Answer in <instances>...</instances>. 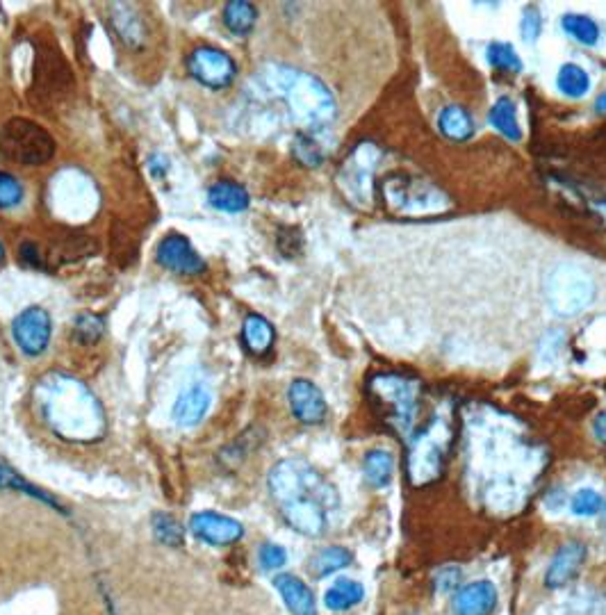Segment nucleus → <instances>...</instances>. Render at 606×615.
I'll return each instance as SVG.
<instances>
[{
    "mask_svg": "<svg viewBox=\"0 0 606 615\" xmlns=\"http://www.w3.org/2000/svg\"><path fill=\"white\" fill-rule=\"evenodd\" d=\"M269 495L290 527L308 538L324 536L329 513L340 506L333 483L303 458L278 461L267 477Z\"/></svg>",
    "mask_w": 606,
    "mask_h": 615,
    "instance_id": "f257e3e1",
    "label": "nucleus"
},
{
    "mask_svg": "<svg viewBox=\"0 0 606 615\" xmlns=\"http://www.w3.org/2000/svg\"><path fill=\"white\" fill-rule=\"evenodd\" d=\"M256 85L262 96L278 98L285 103L290 119L303 133L315 135L319 130L329 128L338 114V103H335L331 89L313 73L285 67V64H269V67L260 69Z\"/></svg>",
    "mask_w": 606,
    "mask_h": 615,
    "instance_id": "f03ea898",
    "label": "nucleus"
},
{
    "mask_svg": "<svg viewBox=\"0 0 606 615\" xmlns=\"http://www.w3.org/2000/svg\"><path fill=\"white\" fill-rule=\"evenodd\" d=\"M37 406L55 433L69 440H98L105 417L92 392L67 374H48L35 392Z\"/></svg>",
    "mask_w": 606,
    "mask_h": 615,
    "instance_id": "7ed1b4c3",
    "label": "nucleus"
},
{
    "mask_svg": "<svg viewBox=\"0 0 606 615\" xmlns=\"http://www.w3.org/2000/svg\"><path fill=\"white\" fill-rule=\"evenodd\" d=\"M370 397L386 422L401 440L411 442L417 433L422 385L401 374H376L370 379Z\"/></svg>",
    "mask_w": 606,
    "mask_h": 615,
    "instance_id": "20e7f679",
    "label": "nucleus"
},
{
    "mask_svg": "<svg viewBox=\"0 0 606 615\" xmlns=\"http://www.w3.org/2000/svg\"><path fill=\"white\" fill-rule=\"evenodd\" d=\"M449 442H452L449 417L436 415L424 429H417L413 440L408 442L411 451H408L406 461L408 481H411L413 488L429 486V483L440 479L442 470H445Z\"/></svg>",
    "mask_w": 606,
    "mask_h": 615,
    "instance_id": "39448f33",
    "label": "nucleus"
},
{
    "mask_svg": "<svg viewBox=\"0 0 606 615\" xmlns=\"http://www.w3.org/2000/svg\"><path fill=\"white\" fill-rule=\"evenodd\" d=\"M543 290L552 313L565 319L581 315L595 299L593 278L570 262H561L547 272Z\"/></svg>",
    "mask_w": 606,
    "mask_h": 615,
    "instance_id": "423d86ee",
    "label": "nucleus"
},
{
    "mask_svg": "<svg viewBox=\"0 0 606 615\" xmlns=\"http://www.w3.org/2000/svg\"><path fill=\"white\" fill-rule=\"evenodd\" d=\"M0 153L23 167H42L55 155V139L39 123L16 117L0 130Z\"/></svg>",
    "mask_w": 606,
    "mask_h": 615,
    "instance_id": "0eeeda50",
    "label": "nucleus"
},
{
    "mask_svg": "<svg viewBox=\"0 0 606 615\" xmlns=\"http://www.w3.org/2000/svg\"><path fill=\"white\" fill-rule=\"evenodd\" d=\"M383 192L397 215H433L447 208V196L420 178L392 176L383 183Z\"/></svg>",
    "mask_w": 606,
    "mask_h": 615,
    "instance_id": "6e6552de",
    "label": "nucleus"
},
{
    "mask_svg": "<svg viewBox=\"0 0 606 615\" xmlns=\"http://www.w3.org/2000/svg\"><path fill=\"white\" fill-rule=\"evenodd\" d=\"M379 155L381 153L374 144L363 142L342 164L338 185L349 203L360 205V208L372 203V178L376 164H379Z\"/></svg>",
    "mask_w": 606,
    "mask_h": 615,
    "instance_id": "1a4fd4ad",
    "label": "nucleus"
},
{
    "mask_svg": "<svg viewBox=\"0 0 606 615\" xmlns=\"http://www.w3.org/2000/svg\"><path fill=\"white\" fill-rule=\"evenodd\" d=\"M187 71L192 73L194 80L210 89H224L231 85L237 76V64L228 53L219 48L201 46L187 57Z\"/></svg>",
    "mask_w": 606,
    "mask_h": 615,
    "instance_id": "9d476101",
    "label": "nucleus"
},
{
    "mask_svg": "<svg viewBox=\"0 0 606 615\" xmlns=\"http://www.w3.org/2000/svg\"><path fill=\"white\" fill-rule=\"evenodd\" d=\"M51 331H53L51 315L39 306L23 310V313L14 319L12 326V335L16 344H19V349L28 356L44 354L48 342H51Z\"/></svg>",
    "mask_w": 606,
    "mask_h": 615,
    "instance_id": "9b49d317",
    "label": "nucleus"
},
{
    "mask_svg": "<svg viewBox=\"0 0 606 615\" xmlns=\"http://www.w3.org/2000/svg\"><path fill=\"white\" fill-rule=\"evenodd\" d=\"M158 262L162 267L171 269L176 274H201L206 269V262L194 251V246L190 244L185 235L171 233L158 246Z\"/></svg>",
    "mask_w": 606,
    "mask_h": 615,
    "instance_id": "f8f14e48",
    "label": "nucleus"
},
{
    "mask_svg": "<svg viewBox=\"0 0 606 615\" xmlns=\"http://www.w3.org/2000/svg\"><path fill=\"white\" fill-rule=\"evenodd\" d=\"M288 399L292 415L297 417L301 424H310V426L322 424L326 420V415H329V406H326L322 390L308 379L292 381L288 390Z\"/></svg>",
    "mask_w": 606,
    "mask_h": 615,
    "instance_id": "ddd939ff",
    "label": "nucleus"
},
{
    "mask_svg": "<svg viewBox=\"0 0 606 615\" xmlns=\"http://www.w3.org/2000/svg\"><path fill=\"white\" fill-rule=\"evenodd\" d=\"M586 556H588V549L584 543H579V540L563 543L559 549H556L550 568H547L545 572V586L552 590L568 586L570 581L581 572V568H584Z\"/></svg>",
    "mask_w": 606,
    "mask_h": 615,
    "instance_id": "4468645a",
    "label": "nucleus"
},
{
    "mask_svg": "<svg viewBox=\"0 0 606 615\" xmlns=\"http://www.w3.org/2000/svg\"><path fill=\"white\" fill-rule=\"evenodd\" d=\"M190 529L196 538L206 540L210 545H233L244 536L240 522L219 513L192 515Z\"/></svg>",
    "mask_w": 606,
    "mask_h": 615,
    "instance_id": "2eb2a0df",
    "label": "nucleus"
},
{
    "mask_svg": "<svg viewBox=\"0 0 606 615\" xmlns=\"http://www.w3.org/2000/svg\"><path fill=\"white\" fill-rule=\"evenodd\" d=\"M497 609V588L493 581H474L454 597L456 615H490Z\"/></svg>",
    "mask_w": 606,
    "mask_h": 615,
    "instance_id": "dca6fc26",
    "label": "nucleus"
},
{
    "mask_svg": "<svg viewBox=\"0 0 606 615\" xmlns=\"http://www.w3.org/2000/svg\"><path fill=\"white\" fill-rule=\"evenodd\" d=\"M274 586L281 593L285 606H288L292 615H317V602L313 590L306 586L294 574H278L274 579Z\"/></svg>",
    "mask_w": 606,
    "mask_h": 615,
    "instance_id": "f3484780",
    "label": "nucleus"
},
{
    "mask_svg": "<svg viewBox=\"0 0 606 615\" xmlns=\"http://www.w3.org/2000/svg\"><path fill=\"white\" fill-rule=\"evenodd\" d=\"M35 87L37 94H44L48 98H53V94L60 92H69V82H71V73L64 67L62 57L60 55H51L48 60H42L39 57L37 71H35Z\"/></svg>",
    "mask_w": 606,
    "mask_h": 615,
    "instance_id": "a211bd4d",
    "label": "nucleus"
},
{
    "mask_svg": "<svg viewBox=\"0 0 606 615\" xmlns=\"http://www.w3.org/2000/svg\"><path fill=\"white\" fill-rule=\"evenodd\" d=\"M210 404H212V395L203 388V385H194V388L185 390L174 404L176 424L180 426L199 424L210 410Z\"/></svg>",
    "mask_w": 606,
    "mask_h": 615,
    "instance_id": "6ab92c4d",
    "label": "nucleus"
},
{
    "mask_svg": "<svg viewBox=\"0 0 606 615\" xmlns=\"http://www.w3.org/2000/svg\"><path fill=\"white\" fill-rule=\"evenodd\" d=\"M110 23H112L114 32H117V37L124 41L126 46L139 48L144 44V37H146L144 23L130 5L112 3L110 5Z\"/></svg>",
    "mask_w": 606,
    "mask_h": 615,
    "instance_id": "aec40b11",
    "label": "nucleus"
},
{
    "mask_svg": "<svg viewBox=\"0 0 606 615\" xmlns=\"http://www.w3.org/2000/svg\"><path fill=\"white\" fill-rule=\"evenodd\" d=\"M363 477L367 481V486H372L374 490L388 488L392 483V477H395V456L386 449L367 451L363 461Z\"/></svg>",
    "mask_w": 606,
    "mask_h": 615,
    "instance_id": "412c9836",
    "label": "nucleus"
},
{
    "mask_svg": "<svg viewBox=\"0 0 606 615\" xmlns=\"http://www.w3.org/2000/svg\"><path fill=\"white\" fill-rule=\"evenodd\" d=\"M438 130L452 142H465L474 135V119L461 105H447L438 114Z\"/></svg>",
    "mask_w": 606,
    "mask_h": 615,
    "instance_id": "4be33fe9",
    "label": "nucleus"
},
{
    "mask_svg": "<svg viewBox=\"0 0 606 615\" xmlns=\"http://www.w3.org/2000/svg\"><path fill=\"white\" fill-rule=\"evenodd\" d=\"M274 326L269 324V319H265L262 315H247L242 324V340L244 347H247L251 354L262 356L267 354L269 349H272L274 344Z\"/></svg>",
    "mask_w": 606,
    "mask_h": 615,
    "instance_id": "5701e85b",
    "label": "nucleus"
},
{
    "mask_svg": "<svg viewBox=\"0 0 606 615\" xmlns=\"http://www.w3.org/2000/svg\"><path fill=\"white\" fill-rule=\"evenodd\" d=\"M208 201L212 208L221 212H244L249 208V192L242 185L233 183V180H221V183L212 185L208 192Z\"/></svg>",
    "mask_w": 606,
    "mask_h": 615,
    "instance_id": "b1692460",
    "label": "nucleus"
},
{
    "mask_svg": "<svg viewBox=\"0 0 606 615\" xmlns=\"http://www.w3.org/2000/svg\"><path fill=\"white\" fill-rule=\"evenodd\" d=\"M488 121L497 133H502L506 139H511V142H520L522 139V130L518 123V112H515L513 98L509 96L497 98V101L493 103V108H490L488 112Z\"/></svg>",
    "mask_w": 606,
    "mask_h": 615,
    "instance_id": "393cba45",
    "label": "nucleus"
},
{
    "mask_svg": "<svg viewBox=\"0 0 606 615\" xmlns=\"http://www.w3.org/2000/svg\"><path fill=\"white\" fill-rule=\"evenodd\" d=\"M258 21V10L253 3L247 0H231L224 7V26L228 32H233L237 37H247L251 35V30L256 28Z\"/></svg>",
    "mask_w": 606,
    "mask_h": 615,
    "instance_id": "a878e982",
    "label": "nucleus"
},
{
    "mask_svg": "<svg viewBox=\"0 0 606 615\" xmlns=\"http://www.w3.org/2000/svg\"><path fill=\"white\" fill-rule=\"evenodd\" d=\"M365 588L356 579H338L335 584L326 590L324 602L331 611H349L356 604L363 602Z\"/></svg>",
    "mask_w": 606,
    "mask_h": 615,
    "instance_id": "bb28decb",
    "label": "nucleus"
},
{
    "mask_svg": "<svg viewBox=\"0 0 606 615\" xmlns=\"http://www.w3.org/2000/svg\"><path fill=\"white\" fill-rule=\"evenodd\" d=\"M351 559H354V556H351L347 547H338V545L326 547V549H322V552H317L313 559H310L308 570H310V574H313V577L322 579V577H329V574H333V572L345 570L347 565L351 563Z\"/></svg>",
    "mask_w": 606,
    "mask_h": 615,
    "instance_id": "cd10ccee",
    "label": "nucleus"
},
{
    "mask_svg": "<svg viewBox=\"0 0 606 615\" xmlns=\"http://www.w3.org/2000/svg\"><path fill=\"white\" fill-rule=\"evenodd\" d=\"M556 87H559L563 96L584 98L591 92V76L579 64H563L559 73H556Z\"/></svg>",
    "mask_w": 606,
    "mask_h": 615,
    "instance_id": "c85d7f7f",
    "label": "nucleus"
},
{
    "mask_svg": "<svg viewBox=\"0 0 606 615\" xmlns=\"http://www.w3.org/2000/svg\"><path fill=\"white\" fill-rule=\"evenodd\" d=\"M561 26L565 30V35H570L572 39L584 46H595L602 35L597 21L586 14H565L561 19Z\"/></svg>",
    "mask_w": 606,
    "mask_h": 615,
    "instance_id": "c756f323",
    "label": "nucleus"
},
{
    "mask_svg": "<svg viewBox=\"0 0 606 615\" xmlns=\"http://www.w3.org/2000/svg\"><path fill=\"white\" fill-rule=\"evenodd\" d=\"M488 62L499 71H509V73L522 71L520 55L515 53V48L511 44H506V41H493V44L488 46Z\"/></svg>",
    "mask_w": 606,
    "mask_h": 615,
    "instance_id": "7c9ffc66",
    "label": "nucleus"
},
{
    "mask_svg": "<svg viewBox=\"0 0 606 615\" xmlns=\"http://www.w3.org/2000/svg\"><path fill=\"white\" fill-rule=\"evenodd\" d=\"M602 506H604V499H602L600 492L593 490V488L577 490L575 495H572V502H570L572 513L579 515V518H593V515L602 511Z\"/></svg>",
    "mask_w": 606,
    "mask_h": 615,
    "instance_id": "2f4dec72",
    "label": "nucleus"
},
{
    "mask_svg": "<svg viewBox=\"0 0 606 615\" xmlns=\"http://www.w3.org/2000/svg\"><path fill=\"white\" fill-rule=\"evenodd\" d=\"M294 155H297L299 162L308 164V167H319L324 160V151L313 133H301L294 142Z\"/></svg>",
    "mask_w": 606,
    "mask_h": 615,
    "instance_id": "473e14b6",
    "label": "nucleus"
},
{
    "mask_svg": "<svg viewBox=\"0 0 606 615\" xmlns=\"http://www.w3.org/2000/svg\"><path fill=\"white\" fill-rule=\"evenodd\" d=\"M153 531H155V536H158V540H162V543H167L171 547L183 543V529H180V524L171 518V515H165V513L155 515Z\"/></svg>",
    "mask_w": 606,
    "mask_h": 615,
    "instance_id": "72a5a7b5",
    "label": "nucleus"
},
{
    "mask_svg": "<svg viewBox=\"0 0 606 615\" xmlns=\"http://www.w3.org/2000/svg\"><path fill=\"white\" fill-rule=\"evenodd\" d=\"M105 322L96 315H83L76 322V338L83 344H94L103 338Z\"/></svg>",
    "mask_w": 606,
    "mask_h": 615,
    "instance_id": "f704fd0d",
    "label": "nucleus"
},
{
    "mask_svg": "<svg viewBox=\"0 0 606 615\" xmlns=\"http://www.w3.org/2000/svg\"><path fill=\"white\" fill-rule=\"evenodd\" d=\"M23 199V185L7 171H0V208H14Z\"/></svg>",
    "mask_w": 606,
    "mask_h": 615,
    "instance_id": "c9c22d12",
    "label": "nucleus"
},
{
    "mask_svg": "<svg viewBox=\"0 0 606 615\" xmlns=\"http://www.w3.org/2000/svg\"><path fill=\"white\" fill-rule=\"evenodd\" d=\"M540 32H543V19H540L538 7L529 5L527 10H524V14H522L520 35H522L524 41H527V44H534V41L540 37Z\"/></svg>",
    "mask_w": 606,
    "mask_h": 615,
    "instance_id": "e433bc0d",
    "label": "nucleus"
},
{
    "mask_svg": "<svg viewBox=\"0 0 606 615\" xmlns=\"http://www.w3.org/2000/svg\"><path fill=\"white\" fill-rule=\"evenodd\" d=\"M260 563L265 570H278L288 563V552L281 545L267 543L260 547Z\"/></svg>",
    "mask_w": 606,
    "mask_h": 615,
    "instance_id": "4c0bfd02",
    "label": "nucleus"
},
{
    "mask_svg": "<svg viewBox=\"0 0 606 615\" xmlns=\"http://www.w3.org/2000/svg\"><path fill=\"white\" fill-rule=\"evenodd\" d=\"M0 486H5V488H21V490L30 492V495H37V497L46 499V497L42 495V492H39L37 488H32L30 483L23 481V479L19 477V474L12 472L10 467H5V465H0Z\"/></svg>",
    "mask_w": 606,
    "mask_h": 615,
    "instance_id": "58836bf2",
    "label": "nucleus"
},
{
    "mask_svg": "<svg viewBox=\"0 0 606 615\" xmlns=\"http://www.w3.org/2000/svg\"><path fill=\"white\" fill-rule=\"evenodd\" d=\"M458 581H461V570L456 568H447L440 572V577L436 581V588L440 593H449V590H454L458 586Z\"/></svg>",
    "mask_w": 606,
    "mask_h": 615,
    "instance_id": "ea45409f",
    "label": "nucleus"
},
{
    "mask_svg": "<svg viewBox=\"0 0 606 615\" xmlns=\"http://www.w3.org/2000/svg\"><path fill=\"white\" fill-rule=\"evenodd\" d=\"M21 258L26 260V262H30L32 267H42V260H39V253H37V249H35V246H32V244H23Z\"/></svg>",
    "mask_w": 606,
    "mask_h": 615,
    "instance_id": "a19ab883",
    "label": "nucleus"
},
{
    "mask_svg": "<svg viewBox=\"0 0 606 615\" xmlns=\"http://www.w3.org/2000/svg\"><path fill=\"white\" fill-rule=\"evenodd\" d=\"M593 433H595V438L602 442V445H606V413H600L595 417Z\"/></svg>",
    "mask_w": 606,
    "mask_h": 615,
    "instance_id": "79ce46f5",
    "label": "nucleus"
},
{
    "mask_svg": "<svg viewBox=\"0 0 606 615\" xmlns=\"http://www.w3.org/2000/svg\"><path fill=\"white\" fill-rule=\"evenodd\" d=\"M595 110L600 114H606V92L595 101Z\"/></svg>",
    "mask_w": 606,
    "mask_h": 615,
    "instance_id": "37998d69",
    "label": "nucleus"
},
{
    "mask_svg": "<svg viewBox=\"0 0 606 615\" xmlns=\"http://www.w3.org/2000/svg\"><path fill=\"white\" fill-rule=\"evenodd\" d=\"M3 258H5V249H3V244H0V262H3Z\"/></svg>",
    "mask_w": 606,
    "mask_h": 615,
    "instance_id": "c03bdc74",
    "label": "nucleus"
},
{
    "mask_svg": "<svg viewBox=\"0 0 606 615\" xmlns=\"http://www.w3.org/2000/svg\"><path fill=\"white\" fill-rule=\"evenodd\" d=\"M602 513H604V527H606V504L602 506Z\"/></svg>",
    "mask_w": 606,
    "mask_h": 615,
    "instance_id": "a18cd8bd",
    "label": "nucleus"
},
{
    "mask_svg": "<svg viewBox=\"0 0 606 615\" xmlns=\"http://www.w3.org/2000/svg\"><path fill=\"white\" fill-rule=\"evenodd\" d=\"M600 210L604 212V219H606V205H600Z\"/></svg>",
    "mask_w": 606,
    "mask_h": 615,
    "instance_id": "49530a36",
    "label": "nucleus"
},
{
    "mask_svg": "<svg viewBox=\"0 0 606 615\" xmlns=\"http://www.w3.org/2000/svg\"><path fill=\"white\" fill-rule=\"evenodd\" d=\"M404 615H417V613H404Z\"/></svg>",
    "mask_w": 606,
    "mask_h": 615,
    "instance_id": "de8ad7c7",
    "label": "nucleus"
}]
</instances>
